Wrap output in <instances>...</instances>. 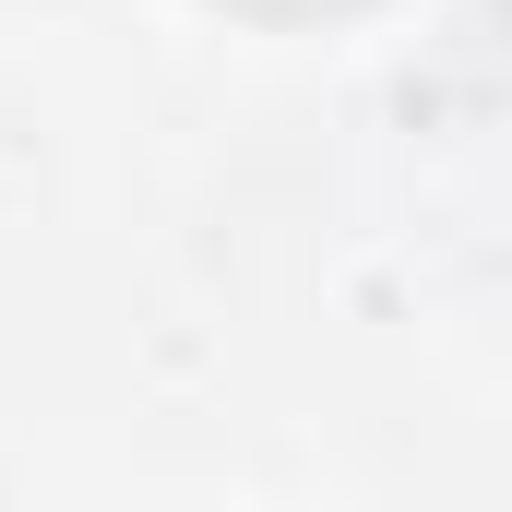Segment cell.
Listing matches in <instances>:
<instances>
[{
	"label": "cell",
	"mask_w": 512,
	"mask_h": 512,
	"mask_svg": "<svg viewBox=\"0 0 512 512\" xmlns=\"http://www.w3.org/2000/svg\"><path fill=\"white\" fill-rule=\"evenodd\" d=\"M203 12H227V24H274V36H310V24H358V12H382V0H203Z\"/></svg>",
	"instance_id": "6da1fadb"
}]
</instances>
